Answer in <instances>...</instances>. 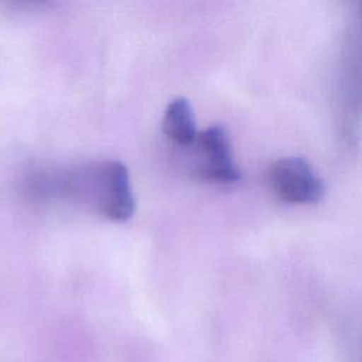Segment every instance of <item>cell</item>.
<instances>
[{"label": "cell", "instance_id": "6da1fadb", "mask_svg": "<svg viewBox=\"0 0 362 362\" xmlns=\"http://www.w3.org/2000/svg\"><path fill=\"white\" fill-rule=\"evenodd\" d=\"M335 105L344 140L355 144L362 123V3L349 23L341 52Z\"/></svg>", "mask_w": 362, "mask_h": 362}, {"label": "cell", "instance_id": "7a4b0ae2", "mask_svg": "<svg viewBox=\"0 0 362 362\" xmlns=\"http://www.w3.org/2000/svg\"><path fill=\"white\" fill-rule=\"evenodd\" d=\"M269 182L280 199L291 204L317 202L325 194L324 181L311 164L298 156L274 161L269 170Z\"/></svg>", "mask_w": 362, "mask_h": 362}, {"label": "cell", "instance_id": "3957f363", "mask_svg": "<svg viewBox=\"0 0 362 362\" xmlns=\"http://www.w3.org/2000/svg\"><path fill=\"white\" fill-rule=\"evenodd\" d=\"M197 143L201 154L199 174L204 180L219 184H233L240 180L232 147L223 126L214 124L198 133Z\"/></svg>", "mask_w": 362, "mask_h": 362}, {"label": "cell", "instance_id": "277c9868", "mask_svg": "<svg viewBox=\"0 0 362 362\" xmlns=\"http://www.w3.org/2000/svg\"><path fill=\"white\" fill-rule=\"evenodd\" d=\"M99 206L106 218L124 222L133 216L136 204L123 163L109 161L99 168Z\"/></svg>", "mask_w": 362, "mask_h": 362}, {"label": "cell", "instance_id": "5b68a950", "mask_svg": "<svg viewBox=\"0 0 362 362\" xmlns=\"http://www.w3.org/2000/svg\"><path fill=\"white\" fill-rule=\"evenodd\" d=\"M161 130L178 144H191L197 140L194 110L185 98H177L168 103L163 116Z\"/></svg>", "mask_w": 362, "mask_h": 362}]
</instances>
